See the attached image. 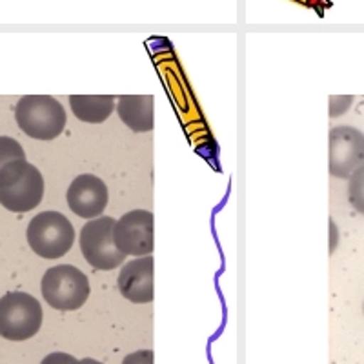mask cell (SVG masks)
<instances>
[{
	"mask_svg": "<svg viewBox=\"0 0 364 364\" xmlns=\"http://www.w3.org/2000/svg\"><path fill=\"white\" fill-rule=\"evenodd\" d=\"M44 178L31 162L13 161L0 170V204L13 213H26L42 203Z\"/></svg>",
	"mask_w": 364,
	"mask_h": 364,
	"instance_id": "obj_1",
	"label": "cell"
},
{
	"mask_svg": "<svg viewBox=\"0 0 364 364\" xmlns=\"http://www.w3.org/2000/svg\"><path fill=\"white\" fill-rule=\"evenodd\" d=\"M18 128L37 141H53L68 124L66 109L51 95H24L15 106Z\"/></svg>",
	"mask_w": 364,
	"mask_h": 364,
	"instance_id": "obj_2",
	"label": "cell"
},
{
	"mask_svg": "<svg viewBox=\"0 0 364 364\" xmlns=\"http://www.w3.org/2000/svg\"><path fill=\"white\" fill-rule=\"evenodd\" d=\"M44 301L60 311L79 310L90 297V281L86 273L73 264H58L44 273L41 282Z\"/></svg>",
	"mask_w": 364,
	"mask_h": 364,
	"instance_id": "obj_3",
	"label": "cell"
},
{
	"mask_svg": "<svg viewBox=\"0 0 364 364\" xmlns=\"http://www.w3.org/2000/svg\"><path fill=\"white\" fill-rule=\"evenodd\" d=\"M28 242L42 259H60L75 242V228L66 215L58 211H42L29 220Z\"/></svg>",
	"mask_w": 364,
	"mask_h": 364,
	"instance_id": "obj_4",
	"label": "cell"
},
{
	"mask_svg": "<svg viewBox=\"0 0 364 364\" xmlns=\"http://www.w3.org/2000/svg\"><path fill=\"white\" fill-rule=\"evenodd\" d=\"M42 326V306L33 295L9 291L0 299V337L26 341L37 336Z\"/></svg>",
	"mask_w": 364,
	"mask_h": 364,
	"instance_id": "obj_5",
	"label": "cell"
},
{
	"mask_svg": "<svg viewBox=\"0 0 364 364\" xmlns=\"http://www.w3.org/2000/svg\"><path fill=\"white\" fill-rule=\"evenodd\" d=\"M115 224L113 217H97L80 230V252L93 269L112 272L124 262L126 255L115 245Z\"/></svg>",
	"mask_w": 364,
	"mask_h": 364,
	"instance_id": "obj_6",
	"label": "cell"
},
{
	"mask_svg": "<svg viewBox=\"0 0 364 364\" xmlns=\"http://www.w3.org/2000/svg\"><path fill=\"white\" fill-rule=\"evenodd\" d=\"M115 245L124 255L146 257L155 248V219L151 211L133 210L124 213L113 230Z\"/></svg>",
	"mask_w": 364,
	"mask_h": 364,
	"instance_id": "obj_7",
	"label": "cell"
},
{
	"mask_svg": "<svg viewBox=\"0 0 364 364\" xmlns=\"http://www.w3.org/2000/svg\"><path fill=\"white\" fill-rule=\"evenodd\" d=\"M330 173L350 178L364 166V133L353 126H337L330 132Z\"/></svg>",
	"mask_w": 364,
	"mask_h": 364,
	"instance_id": "obj_8",
	"label": "cell"
},
{
	"mask_svg": "<svg viewBox=\"0 0 364 364\" xmlns=\"http://www.w3.org/2000/svg\"><path fill=\"white\" fill-rule=\"evenodd\" d=\"M66 199L75 215L87 220L97 219L102 217L104 210L108 206V188L106 182L97 175L84 173L71 182Z\"/></svg>",
	"mask_w": 364,
	"mask_h": 364,
	"instance_id": "obj_9",
	"label": "cell"
},
{
	"mask_svg": "<svg viewBox=\"0 0 364 364\" xmlns=\"http://www.w3.org/2000/svg\"><path fill=\"white\" fill-rule=\"evenodd\" d=\"M154 257H135L122 266L117 279L120 295L133 304H149L155 299Z\"/></svg>",
	"mask_w": 364,
	"mask_h": 364,
	"instance_id": "obj_10",
	"label": "cell"
},
{
	"mask_svg": "<svg viewBox=\"0 0 364 364\" xmlns=\"http://www.w3.org/2000/svg\"><path fill=\"white\" fill-rule=\"evenodd\" d=\"M117 113L133 132H151L155 126L154 95H120L117 99Z\"/></svg>",
	"mask_w": 364,
	"mask_h": 364,
	"instance_id": "obj_11",
	"label": "cell"
},
{
	"mask_svg": "<svg viewBox=\"0 0 364 364\" xmlns=\"http://www.w3.org/2000/svg\"><path fill=\"white\" fill-rule=\"evenodd\" d=\"M73 115L87 124H102L117 112L115 95H70Z\"/></svg>",
	"mask_w": 364,
	"mask_h": 364,
	"instance_id": "obj_12",
	"label": "cell"
},
{
	"mask_svg": "<svg viewBox=\"0 0 364 364\" xmlns=\"http://www.w3.org/2000/svg\"><path fill=\"white\" fill-rule=\"evenodd\" d=\"M348 199L353 210L364 215V166L348 178Z\"/></svg>",
	"mask_w": 364,
	"mask_h": 364,
	"instance_id": "obj_13",
	"label": "cell"
},
{
	"mask_svg": "<svg viewBox=\"0 0 364 364\" xmlns=\"http://www.w3.org/2000/svg\"><path fill=\"white\" fill-rule=\"evenodd\" d=\"M26 154L22 146L11 136H0V170L13 161H24Z\"/></svg>",
	"mask_w": 364,
	"mask_h": 364,
	"instance_id": "obj_14",
	"label": "cell"
},
{
	"mask_svg": "<svg viewBox=\"0 0 364 364\" xmlns=\"http://www.w3.org/2000/svg\"><path fill=\"white\" fill-rule=\"evenodd\" d=\"M122 364H155V353L151 350H139L126 355Z\"/></svg>",
	"mask_w": 364,
	"mask_h": 364,
	"instance_id": "obj_15",
	"label": "cell"
},
{
	"mask_svg": "<svg viewBox=\"0 0 364 364\" xmlns=\"http://www.w3.org/2000/svg\"><path fill=\"white\" fill-rule=\"evenodd\" d=\"M75 360L77 359H75L73 355H70V353L55 352V353H50L48 357H44L41 364H73Z\"/></svg>",
	"mask_w": 364,
	"mask_h": 364,
	"instance_id": "obj_16",
	"label": "cell"
},
{
	"mask_svg": "<svg viewBox=\"0 0 364 364\" xmlns=\"http://www.w3.org/2000/svg\"><path fill=\"white\" fill-rule=\"evenodd\" d=\"M73 364H104V363H99V360L95 359H82V360H75Z\"/></svg>",
	"mask_w": 364,
	"mask_h": 364,
	"instance_id": "obj_17",
	"label": "cell"
}]
</instances>
